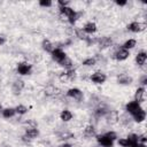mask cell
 Returning <instances> with one entry per match:
<instances>
[{
    "label": "cell",
    "instance_id": "7c38bea8",
    "mask_svg": "<svg viewBox=\"0 0 147 147\" xmlns=\"http://www.w3.org/2000/svg\"><path fill=\"white\" fill-rule=\"evenodd\" d=\"M83 31L86 33V34H92L96 31V24L94 22H87L84 28H83Z\"/></svg>",
    "mask_w": 147,
    "mask_h": 147
},
{
    "label": "cell",
    "instance_id": "2e32d148",
    "mask_svg": "<svg viewBox=\"0 0 147 147\" xmlns=\"http://www.w3.org/2000/svg\"><path fill=\"white\" fill-rule=\"evenodd\" d=\"M126 140L129 142V147H137L139 141H138V134L136 133H130L127 137H126Z\"/></svg>",
    "mask_w": 147,
    "mask_h": 147
},
{
    "label": "cell",
    "instance_id": "ab89813d",
    "mask_svg": "<svg viewBox=\"0 0 147 147\" xmlns=\"http://www.w3.org/2000/svg\"><path fill=\"white\" fill-rule=\"evenodd\" d=\"M126 3H127V1H126V0H123V1L117 0V1H116V5H117V6H125Z\"/></svg>",
    "mask_w": 147,
    "mask_h": 147
},
{
    "label": "cell",
    "instance_id": "4316f807",
    "mask_svg": "<svg viewBox=\"0 0 147 147\" xmlns=\"http://www.w3.org/2000/svg\"><path fill=\"white\" fill-rule=\"evenodd\" d=\"M59 64L62 65V67H64V68H67V69H71V68H72V61H71V59H69L68 56H67L63 61H61Z\"/></svg>",
    "mask_w": 147,
    "mask_h": 147
},
{
    "label": "cell",
    "instance_id": "7a4b0ae2",
    "mask_svg": "<svg viewBox=\"0 0 147 147\" xmlns=\"http://www.w3.org/2000/svg\"><path fill=\"white\" fill-rule=\"evenodd\" d=\"M51 54H52L53 60H54L55 62H57V63H60L61 61H63V60L67 57V54H65V53H64L60 47L54 48V49H53V52H52Z\"/></svg>",
    "mask_w": 147,
    "mask_h": 147
},
{
    "label": "cell",
    "instance_id": "60d3db41",
    "mask_svg": "<svg viewBox=\"0 0 147 147\" xmlns=\"http://www.w3.org/2000/svg\"><path fill=\"white\" fill-rule=\"evenodd\" d=\"M140 82H141V85H142V87H144V86L147 84V76H144V77L141 78V80H140Z\"/></svg>",
    "mask_w": 147,
    "mask_h": 147
},
{
    "label": "cell",
    "instance_id": "74e56055",
    "mask_svg": "<svg viewBox=\"0 0 147 147\" xmlns=\"http://www.w3.org/2000/svg\"><path fill=\"white\" fill-rule=\"evenodd\" d=\"M24 124H25L28 127H37V126H38L37 122H36V121H33V119H29V121H26Z\"/></svg>",
    "mask_w": 147,
    "mask_h": 147
},
{
    "label": "cell",
    "instance_id": "b9f144b4",
    "mask_svg": "<svg viewBox=\"0 0 147 147\" xmlns=\"http://www.w3.org/2000/svg\"><path fill=\"white\" fill-rule=\"evenodd\" d=\"M6 42V38L3 36H0V45H3Z\"/></svg>",
    "mask_w": 147,
    "mask_h": 147
},
{
    "label": "cell",
    "instance_id": "cb8c5ba5",
    "mask_svg": "<svg viewBox=\"0 0 147 147\" xmlns=\"http://www.w3.org/2000/svg\"><path fill=\"white\" fill-rule=\"evenodd\" d=\"M84 136L87 137V138L94 137V136H95V129H94V126H93V125H87V126H85V129H84Z\"/></svg>",
    "mask_w": 147,
    "mask_h": 147
},
{
    "label": "cell",
    "instance_id": "3957f363",
    "mask_svg": "<svg viewBox=\"0 0 147 147\" xmlns=\"http://www.w3.org/2000/svg\"><path fill=\"white\" fill-rule=\"evenodd\" d=\"M96 141L99 145H101L102 147H113L114 141L110 140L108 137H106L105 134H99L96 136Z\"/></svg>",
    "mask_w": 147,
    "mask_h": 147
},
{
    "label": "cell",
    "instance_id": "8fae6325",
    "mask_svg": "<svg viewBox=\"0 0 147 147\" xmlns=\"http://www.w3.org/2000/svg\"><path fill=\"white\" fill-rule=\"evenodd\" d=\"M107 115H108V116H107V122H108L109 124H115V123H117L118 119H119L118 113H117L116 110H109Z\"/></svg>",
    "mask_w": 147,
    "mask_h": 147
},
{
    "label": "cell",
    "instance_id": "83f0119b",
    "mask_svg": "<svg viewBox=\"0 0 147 147\" xmlns=\"http://www.w3.org/2000/svg\"><path fill=\"white\" fill-rule=\"evenodd\" d=\"M75 34H76V37H78L79 39H83V40H86V38L88 37V36L83 31V29H75Z\"/></svg>",
    "mask_w": 147,
    "mask_h": 147
},
{
    "label": "cell",
    "instance_id": "6da1fadb",
    "mask_svg": "<svg viewBox=\"0 0 147 147\" xmlns=\"http://www.w3.org/2000/svg\"><path fill=\"white\" fill-rule=\"evenodd\" d=\"M31 70H32V65L29 64L28 62H21V63L17 64V72L20 75H22V76L30 75Z\"/></svg>",
    "mask_w": 147,
    "mask_h": 147
},
{
    "label": "cell",
    "instance_id": "5b68a950",
    "mask_svg": "<svg viewBox=\"0 0 147 147\" xmlns=\"http://www.w3.org/2000/svg\"><path fill=\"white\" fill-rule=\"evenodd\" d=\"M141 108V106H140V103H138L137 101H130V102H127L126 103V106H125V109H126V111L129 113V114H131V115H133V114H136L139 109Z\"/></svg>",
    "mask_w": 147,
    "mask_h": 147
},
{
    "label": "cell",
    "instance_id": "e575fe53",
    "mask_svg": "<svg viewBox=\"0 0 147 147\" xmlns=\"http://www.w3.org/2000/svg\"><path fill=\"white\" fill-rule=\"evenodd\" d=\"M117 144L121 146V147H129V142L126 140V138H119L117 140Z\"/></svg>",
    "mask_w": 147,
    "mask_h": 147
},
{
    "label": "cell",
    "instance_id": "1f68e13d",
    "mask_svg": "<svg viewBox=\"0 0 147 147\" xmlns=\"http://www.w3.org/2000/svg\"><path fill=\"white\" fill-rule=\"evenodd\" d=\"M106 137H108L110 140H113V141H115L116 139H117V134H116V132H114V131H108V132H106V133H103Z\"/></svg>",
    "mask_w": 147,
    "mask_h": 147
},
{
    "label": "cell",
    "instance_id": "ee69618b",
    "mask_svg": "<svg viewBox=\"0 0 147 147\" xmlns=\"http://www.w3.org/2000/svg\"><path fill=\"white\" fill-rule=\"evenodd\" d=\"M137 147H146V145H145V144H138Z\"/></svg>",
    "mask_w": 147,
    "mask_h": 147
},
{
    "label": "cell",
    "instance_id": "30bf717a",
    "mask_svg": "<svg viewBox=\"0 0 147 147\" xmlns=\"http://www.w3.org/2000/svg\"><path fill=\"white\" fill-rule=\"evenodd\" d=\"M24 82L23 80H21V79H18V80H15L14 83H13V85H11V91L14 92V94H20L21 92H22V90L24 88Z\"/></svg>",
    "mask_w": 147,
    "mask_h": 147
},
{
    "label": "cell",
    "instance_id": "52a82bcc",
    "mask_svg": "<svg viewBox=\"0 0 147 147\" xmlns=\"http://www.w3.org/2000/svg\"><path fill=\"white\" fill-rule=\"evenodd\" d=\"M106 79H107L106 75L102 74V72H99V71L91 75V80L93 83H95V84H103L106 82Z\"/></svg>",
    "mask_w": 147,
    "mask_h": 147
},
{
    "label": "cell",
    "instance_id": "d4e9b609",
    "mask_svg": "<svg viewBox=\"0 0 147 147\" xmlns=\"http://www.w3.org/2000/svg\"><path fill=\"white\" fill-rule=\"evenodd\" d=\"M15 114H16L15 108H6V109H2V116H3L5 118H10V117H13Z\"/></svg>",
    "mask_w": 147,
    "mask_h": 147
},
{
    "label": "cell",
    "instance_id": "ba28073f",
    "mask_svg": "<svg viewBox=\"0 0 147 147\" xmlns=\"http://www.w3.org/2000/svg\"><path fill=\"white\" fill-rule=\"evenodd\" d=\"M145 92H146L145 87H142V86L138 87L136 93H134V101H137L138 103L144 102V100H145Z\"/></svg>",
    "mask_w": 147,
    "mask_h": 147
},
{
    "label": "cell",
    "instance_id": "8992f818",
    "mask_svg": "<svg viewBox=\"0 0 147 147\" xmlns=\"http://www.w3.org/2000/svg\"><path fill=\"white\" fill-rule=\"evenodd\" d=\"M130 56V52L127 49H124V48H119L115 52L114 54V57L117 60V61H124L126 60L127 57Z\"/></svg>",
    "mask_w": 147,
    "mask_h": 147
},
{
    "label": "cell",
    "instance_id": "7402d4cb",
    "mask_svg": "<svg viewBox=\"0 0 147 147\" xmlns=\"http://www.w3.org/2000/svg\"><path fill=\"white\" fill-rule=\"evenodd\" d=\"M111 44H113V40L109 37H103V38L99 39V45L101 48H107V47L111 46Z\"/></svg>",
    "mask_w": 147,
    "mask_h": 147
},
{
    "label": "cell",
    "instance_id": "4fadbf2b",
    "mask_svg": "<svg viewBox=\"0 0 147 147\" xmlns=\"http://www.w3.org/2000/svg\"><path fill=\"white\" fill-rule=\"evenodd\" d=\"M117 83L122 84V85H129L132 83V77L126 75V74H122L117 77Z\"/></svg>",
    "mask_w": 147,
    "mask_h": 147
},
{
    "label": "cell",
    "instance_id": "277c9868",
    "mask_svg": "<svg viewBox=\"0 0 147 147\" xmlns=\"http://www.w3.org/2000/svg\"><path fill=\"white\" fill-rule=\"evenodd\" d=\"M67 95L72 98V99H75V100H77V101H80L83 99V92L79 88H76V87L69 88L68 92H67Z\"/></svg>",
    "mask_w": 147,
    "mask_h": 147
},
{
    "label": "cell",
    "instance_id": "f1b7e54d",
    "mask_svg": "<svg viewBox=\"0 0 147 147\" xmlns=\"http://www.w3.org/2000/svg\"><path fill=\"white\" fill-rule=\"evenodd\" d=\"M15 111H16V114H18V115H24V114L28 113V108H26L25 106H23V105H18V106L15 108Z\"/></svg>",
    "mask_w": 147,
    "mask_h": 147
},
{
    "label": "cell",
    "instance_id": "e0dca14e",
    "mask_svg": "<svg viewBox=\"0 0 147 147\" xmlns=\"http://www.w3.org/2000/svg\"><path fill=\"white\" fill-rule=\"evenodd\" d=\"M146 60H147V54H146V52H140V53H138L137 56H136V63H137L139 67L144 65V64L146 63Z\"/></svg>",
    "mask_w": 147,
    "mask_h": 147
},
{
    "label": "cell",
    "instance_id": "f6af8a7d",
    "mask_svg": "<svg viewBox=\"0 0 147 147\" xmlns=\"http://www.w3.org/2000/svg\"><path fill=\"white\" fill-rule=\"evenodd\" d=\"M0 110L2 111V106H1V103H0Z\"/></svg>",
    "mask_w": 147,
    "mask_h": 147
},
{
    "label": "cell",
    "instance_id": "603a6c76",
    "mask_svg": "<svg viewBox=\"0 0 147 147\" xmlns=\"http://www.w3.org/2000/svg\"><path fill=\"white\" fill-rule=\"evenodd\" d=\"M60 118H61L63 122H69V121L72 118V113H71L70 110H68V109H64V110L61 111Z\"/></svg>",
    "mask_w": 147,
    "mask_h": 147
},
{
    "label": "cell",
    "instance_id": "9a60e30c",
    "mask_svg": "<svg viewBox=\"0 0 147 147\" xmlns=\"http://www.w3.org/2000/svg\"><path fill=\"white\" fill-rule=\"evenodd\" d=\"M38 134H39V131H38L37 127H26V129H25V134H24V136H26L30 140L37 138Z\"/></svg>",
    "mask_w": 147,
    "mask_h": 147
},
{
    "label": "cell",
    "instance_id": "d6a6232c",
    "mask_svg": "<svg viewBox=\"0 0 147 147\" xmlns=\"http://www.w3.org/2000/svg\"><path fill=\"white\" fill-rule=\"evenodd\" d=\"M77 18H78V13H77V11H75L71 16H69V17H68V21H69V23H70V24H75V22L77 21Z\"/></svg>",
    "mask_w": 147,
    "mask_h": 147
},
{
    "label": "cell",
    "instance_id": "f35d334b",
    "mask_svg": "<svg viewBox=\"0 0 147 147\" xmlns=\"http://www.w3.org/2000/svg\"><path fill=\"white\" fill-rule=\"evenodd\" d=\"M57 3H59L60 7H65V6L69 5V1H68V0H59Z\"/></svg>",
    "mask_w": 147,
    "mask_h": 147
},
{
    "label": "cell",
    "instance_id": "836d02e7",
    "mask_svg": "<svg viewBox=\"0 0 147 147\" xmlns=\"http://www.w3.org/2000/svg\"><path fill=\"white\" fill-rule=\"evenodd\" d=\"M70 138H74V134L70 133V132H63L62 134H60L61 140H67V139H70Z\"/></svg>",
    "mask_w": 147,
    "mask_h": 147
},
{
    "label": "cell",
    "instance_id": "4dcf8cb0",
    "mask_svg": "<svg viewBox=\"0 0 147 147\" xmlns=\"http://www.w3.org/2000/svg\"><path fill=\"white\" fill-rule=\"evenodd\" d=\"M65 74L68 75V78H69V80H74L75 78H76V70L75 69H67L65 70Z\"/></svg>",
    "mask_w": 147,
    "mask_h": 147
},
{
    "label": "cell",
    "instance_id": "44dd1931",
    "mask_svg": "<svg viewBox=\"0 0 147 147\" xmlns=\"http://www.w3.org/2000/svg\"><path fill=\"white\" fill-rule=\"evenodd\" d=\"M41 46H42V49H44V51H46L47 53H52V52H53V49L55 48V47H54V45H53L48 39H44V40H42V42H41Z\"/></svg>",
    "mask_w": 147,
    "mask_h": 147
},
{
    "label": "cell",
    "instance_id": "9c48e42d",
    "mask_svg": "<svg viewBox=\"0 0 147 147\" xmlns=\"http://www.w3.org/2000/svg\"><path fill=\"white\" fill-rule=\"evenodd\" d=\"M127 29H129V31H131V32H140L141 30L145 29V25L141 24L140 22L134 21V22H131V23L127 25Z\"/></svg>",
    "mask_w": 147,
    "mask_h": 147
},
{
    "label": "cell",
    "instance_id": "f546056e",
    "mask_svg": "<svg viewBox=\"0 0 147 147\" xmlns=\"http://www.w3.org/2000/svg\"><path fill=\"white\" fill-rule=\"evenodd\" d=\"M96 63V60L94 57H88V59H85L83 61V65H86V67H92Z\"/></svg>",
    "mask_w": 147,
    "mask_h": 147
},
{
    "label": "cell",
    "instance_id": "ffe728a7",
    "mask_svg": "<svg viewBox=\"0 0 147 147\" xmlns=\"http://www.w3.org/2000/svg\"><path fill=\"white\" fill-rule=\"evenodd\" d=\"M76 10H74L72 8H70L69 6H65V7H60V14L62 15V16H65L67 18L69 17V16H71L74 13H75Z\"/></svg>",
    "mask_w": 147,
    "mask_h": 147
},
{
    "label": "cell",
    "instance_id": "d590c367",
    "mask_svg": "<svg viewBox=\"0 0 147 147\" xmlns=\"http://www.w3.org/2000/svg\"><path fill=\"white\" fill-rule=\"evenodd\" d=\"M53 5V2L51 0H40L39 1V6L41 7H51Z\"/></svg>",
    "mask_w": 147,
    "mask_h": 147
},
{
    "label": "cell",
    "instance_id": "484cf974",
    "mask_svg": "<svg viewBox=\"0 0 147 147\" xmlns=\"http://www.w3.org/2000/svg\"><path fill=\"white\" fill-rule=\"evenodd\" d=\"M136 44H137V41H136V39H127L124 44H123V46H122V48H124V49H131V48H133L134 46H136Z\"/></svg>",
    "mask_w": 147,
    "mask_h": 147
},
{
    "label": "cell",
    "instance_id": "7bdbcfd3",
    "mask_svg": "<svg viewBox=\"0 0 147 147\" xmlns=\"http://www.w3.org/2000/svg\"><path fill=\"white\" fill-rule=\"evenodd\" d=\"M59 147H71V145L68 144V142H63V144H61Z\"/></svg>",
    "mask_w": 147,
    "mask_h": 147
},
{
    "label": "cell",
    "instance_id": "d6986e66",
    "mask_svg": "<svg viewBox=\"0 0 147 147\" xmlns=\"http://www.w3.org/2000/svg\"><path fill=\"white\" fill-rule=\"evenodd\" d=\"M108 108L106 107V106H99L98 108H95V110H94V115L96 116V117H102V116H106L107 114H108Z\"/></svg>",
    "mask_w": 147,
    "mask_h": 147
},
{
    "label": "cell",
    "instance_id": "ac0fdd59",
    "mask_svg": "<svg viewBox=\"0 0 147 147\" xmlns=\"http://www.w3.org/2000/svg\"><path fill=\"white\" fill-rule=\"evenodd\" d=\"M59 93H60V90L56 88V87L53 86V85H49V86H47V87L45 88V94L48 95V96H55V95H57Z\"/></svg>",
    "mask_w": 147,
    "mask_h": 147
},
{
    "label": "cell",
    "instance_id": "5bb4252c",
    "mask_svg": "<svg viewBox=\"0 0 147 147\" xmlns=\"http://www.w3.org/2000/svg\"><path fill=\"white\" fill-rule=\"evenodd\" d=\"M132 117H133V121H136V122H138V123H141V122H144L145 118H146V111H145L142 108H140L136 114L132 115Z\"/></svg>",
    "mask_w": 147,
    "mask_h": 147
},
{
    "label": "cell",
    "instance_id": "8d00e7d4",
    "mask_svg": "<svg viewBox=\"0 0 147 147\" xmlns=\"http://www.w3.org/2000/svg\"><path fill=\"white\" fill-rule=\"evenodd\" d=\"M59 79H60L62 83H67V82H70V80H69V78H68V75L65 74V71H64V72H62V74H60V76H59Z\"/></svg>",
    "mask_w": 147,
    "mask_h": 147
}]
</instances>
